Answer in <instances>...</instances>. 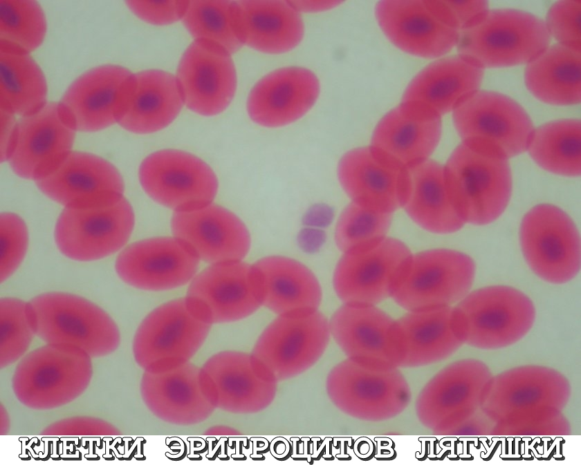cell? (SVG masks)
I'll use <instances>...</instances> for the list:
<instances>
[{"mask_svg":"<svg viewBox=\"0 0 581 465\" xmlns=\"http://www.w3.org/2000/svg\"><path fill=\"white\" fill-rule=\"evenodd\" d=\"M391 219L392 213L378 212L351 202L338 220L335 243L342 252H346L379 241L385 238Z\"/></svg>","mask_w":581,"mask_h":465,"instance_id":"37","label":"cell"},{"mask_svg":"<svg viewBox=\"0 0 581 465\" xmlns=\"http://www.w3.org/2000/svg\"><path fill=\"white\" fill-rule=\"evenodd\" d=\"M330 334L329 322L317 310L281 314L263 332L254 354L277 379L291 378L318 361Z\"/></svg>","mask_w":581,"mask_h":465,"instance_id":"10","label":"cell"},{"mask_svg":"<svg viewBox=\"0 0 581 465\" xmlns=\"http://www.w3.org/2000/svg\"><path fill=\"white\" fill-rule=\"evenodd\" d=\"M544 21L515 9L488 10L459 31V55L484 68L529 63L549 45Z\"/></svg>","mask_w":581,"mask_h":465,"instance_id":"2","label":"cell"},{"mask_svg":"<svg viewBox=\"0 0 581 465\" xmlns=\"http://www.w3.org/2000/svg\"><path fill=\"white\" fill-rule=\"evenodd\" d=\"M580 121L563 119L534 129L527 151L540 167L555 174L579 176L580 162Z\"/></svg>","mask_w":581,"mask_h":465,"instance_id":"34","label":"cell"},{"mask_svg":"<svg viewBox=\"0 0 581 465\" xmlns=\"http://www.w3.org/2000/svg\"><path fill=\"white\" fill-rule=\"evenodd\" d=\"M375 14L386 37L409 54L435 58L456 46L460 30L445 1H382Z\"/></svg>","mask_w":581,"mask_h":465,"instance_id":"7","label":"cell"},{"mask_svg":"<svg viewBox=\"0 0 581 465\" xmlns=\"http://www.w3.org/2000/svg\"><path fill=\"white\" fill-rule=\"evenodd\" d=\"M319 93V80L311 70L299 66L278 68L252 87L247 99L248 113L261 126H285L304 116Z\"/></svg>","mask_w":581,"mask_h":465,"instance_id":"23","label":"cell"},{"mask_svg":"<svg viewBox=\"0 0 581 465\" xmlns=\"http://www.w3.org/2000/svg\"><path fill=\"white\" fill-rule=\"evenodd\" d=\"M198 255L185 241L156 237L135 242L118 254L115 267L119 277L134 287L150 291L182 286L192 279L199 265Z\"/></svg>","mask_w":581,"mask_h":465,"instance_id":"17","label":"cell"},{"mask_svg":"<svg viewBox=\"0 0 581 465\" xmlns=\"http://www.w3.org/2000/svg\"><path fill=\"white\" fill-rule=\"evenodd\" d=\"M75 131L62 118L58 102L17 121L14 150L8 160L18 176L37 181L53 171L72 151Z\"/></svg>","mask_w":581,"mask_h":465,"instance_id":"20","label":"cell"},{"mask_svg":"<svg viewBox=\"0 0 581 465\" xmlns=\"http://www.w3.org/2000/svg\"><path fill=\"white\" fill-rule=\"evenodd\" d=\"M519 236L527 264L542 280L562 284L580 272V234L571 218L558 207L540 204L531 209Z\"/></svg>","mask_w":581,"mask_h":465,"instance_id":"5","label":"cell"},{"mask_svg":"<svg viewBox=\"0 0 581 465\" xmlns=\"http://www.w3.org/2000/svg\"><path fill=\"white\" fill-rule=\"evenodd\" d=\"M412 255L388 237L344 252L333 275L337 295L344 303L375 305L392 296Z\"/></svg>","mask_w":581,"mask_h":465,"instance_id":"8","label":"cell"},{"mask_svg":"<svg viewBox=\"0 0 581 465\" xmlns=\"http://www.w3.org/2000/svg\"><path fill=\"white\" fill-rule=\"evenodd\" d=\"M138 175L147 194L175 211L211 204L218 191L217 178L209 165L183 151L165 149L149 155Z\"/></svg>","mask_w":581,"mask_h":465,"instance_id":"9","label":"cell"},{"mask_svg":"<svg viewBox=\"0 0 581 465\" xmlns=\"http://www.w3.org/2000/svg\"><path fill=\"white\" fill-rule=\"evenodd\" d=\"M46 20L35 1H0V45L29 53L42 43Z\"/></svg>","mask_w":581,"mask_h":465,"instance_id":"35","label":"cell"},{"mask_svg":"<svg viewBox=\"0 0 581 465\" xmlns=\"http://www.w3.org/2000/svg\"><path fill=\"white\" fill-rule=\"evenodd\" d=\"M479 440L483 443V444L484 445V446L486 447V448L487 450V452H486V454H484V455L481 454V457L484 459L485 460H486V459L490 457V455H491V457L492 456V455L491 454L492 451L493 450V449H494L495 445L497 444L498 440L497 439V437H492V444L490 445V448L487 445V443H486L487 438L486 437H481V438H479Z\"/></svg>","mask_w":581,"mask_h":465,"instance_id":"46","label":"cell"},{"mask_svg":"<svg viewBox=\"0 0 581 465\" xmlns=\"http://www.w3.org/2000/svg\"><path fill=\"white\" fill-rule=\"evenodd\" d=\"M135 222L133 210L122 197L113 205L91 209L64 208L55 227L59 251L78 261L101 259L120 249Z\"/></svg>","mask_w":581,"mask_h":465,"instance_id":"12","label":"cell"},{"mask_svg":"<svg viewBox=\"0 0 581 465\" xmlns=\"http://www.w3.org/2000/svg\"><path fill=\"white\" fill-rule=\"evenodd\" d=\"M30 323L44 339L79 345L93 354L112 350L118 333L108 315L87 299L70 293L53 292L27 303Z\"/></svg>","mask_w":581,"mask_h":465,"instance_id":"4","label":"cell"},{"mask_svg":"<svg viewBox=\"0 0 581 465\" xmlns=\"http://www.w3.org/2000/svg\"><path fill=\"white\" fill-rule=\"evenodd\" d=\"M475 272L473 259L461 252H421L410 257L391 296L409 312L450 305L469 293Z\"/></svg>","mask_w":581,"mask_h":465,"instance_id":"6","label":"cell"},{"mask_svg":"<svg viewBox=\"0 0 581 465\" xmlns=\"http://www.w3.org/2000/svg\"><path fill=\"white\" fill-rule=\"evenodd\" d=\"M326 388L340 410L369 421L396 416L410 399L407 383L396 368H383L358 359L349 358L334 367Z\"/></svg>","mask_w":581,"mask_h":465,"instance_id":"3","label":"cell"},{"mask_svg":"<svg viewBox=\"0 0 581 465\" xmlns=\"http://www.w3.org/2000/svg\"><path fill=\"white\" fill-rule=\"evenodd\" d=\"M522 440L525 442V443H524V445H525L524 453L522 454V458L525 459L526 460H528V459L529 460H533L534 457L533 456L531 457V455L529 454V453H528L529 450H531L533 452V453H534L533 455H534L535 458H537L538 459H541V455L538 454L536 449L534 448V445L537 442H538V443L540 442V440H541L540 438V437H536L531 442V444L530 445H528V442L531 440V437H524V438L522 439Z\"/></svg>","mask_w":581,"mask_h":465,"instance_id":"45","label":"cell"},{"mask_svg":"<svg viewBox=\"0 0 581 465\" xmlns=\"http://www.w3.org/2000/svg\"><path fill=\"white\" fill-rule=\"evenodd\" d=\"M338 176L352 202L364 207L392 213L404 205L407 169L383 161L369 146L347 152L339 162Z\"/></svg>","mask_w":581,"mask_h":465,"instance_id":"24","label":"cell"},{"mask_svg":"<svg viewBox=\"0 0 581 465\" xmlns=\"http://www.w3.org/2000/svg\"><path fill=\"white\" fill-rule=\"evenodd\" d=\"M483 76L482 67L459 55L443 57L413 78L401 102L423 105L441 116L478 91Z\"/></svg>","mask_w":581,"mask_h":465,"instance_id":"27","label":"cell"},{"mask_svg":"<svg viewBox=\"0 0 581 465\" xmlns=\"http://www.w3.org/2000/svg\"><path fill=\"white\" fill-rule=\"evenodd\" d=\"M524 443H522V444H521V446H522V454H524Z\"/></svg>","mask_w":581,"mask_h":465,"instance_id":"48","label":"cell"},{"mask_svg":"<svg viewBox=\"0 0 581 465\" xmlns=\"http://www.w3.org/2000/svg\"><path fill=\"white\" fill-rule=\"evenodd\" d=\"M580 47L557 43L528 63L524 81L528 91L545 103L567 106L580 103Z\"/></svg>","mask_w":581,"mask_h":465,"instance_id":"32","label":"cell"},{"mask_svg":"<svg viewBox=\"0 0 581 465\" xmlns=\"http://www.w3.org/2000/svg\"><path fill=\"white\" fill-rule=\"evenodd\" d=\"M183 104L174 75L162 70H142L133 74L131 96L118 123L132 133H154L172 122Z\"/></svg>","mask_w":581,"mask_h":465,"instance_id":"28","label":"cell"},{"mask_svg":"<svg viewBox=\"0 0 581 465\" xmlns=\"http://www.w3.org/2000/svg\"><path fill=\"white\" fill-rule=\"evenodd\" d=\"M1 160L8 161L17 141V121L15 115L1 111Z\"/></svg>","mask_w":581,"mask_h":465,"instance_id":"43","label":"cell"},{"mask_svg":"<svg viewBox=\"0 0 581 465\" xmlns=\"http://www.w3.org/2000/svg\"><path fill=\"white\" fill-rule=\"evenodd\" d=\"M407 189L403 207L419 226L432 233L450 234L463 227L448 196L443 166L427 159L407 169Z\"/></svg>","mask_w":581,"mask_h":465,"instance_id":"31","label":"cell"},{"mask_svg":"<svg viewBox=\"0 0 581 465\" xmlns=\"http://www.w3.org/2000/svg\"><path fill=\"white\" fill-rule=\"evenodd\" d=\"M580 1H560L548 10L545 25L559 44L580 47Z\"/></svg>","mask_w":581,"mask_h":465,"instance_id":"40","label":"cell"},{"mask_svg":"<svg viewBox=\"0 0 581 465\" xmlns=\"http://www.w3.org/2000/svg\"><path fill=\"white\" fill-rule=\"evenodd\" d=\"M46 97L45 76L29 53L0 45L1 111L30 115L47 104Z\"/></svg>","mask_w":581,"mask_h":465,"instance_id":"33","label":"cell"},{"mask_svg":"<svg viewBox=\"0 0 581 465\" xmlns=\"http://www.w3.org/2000/svg\"><path fill=\"white\" fill-rule=\"evenodd\" d=\"M447 192L465 223L484 225L506 209L512 193L508 158L481 140L462 141L443 166Z\"/></svg>","mask_w":581,"mask_h":465,"instance_id":"1","label":"cell"},{"mask_svg":"<svg viewBox=\"0 0 581 465\" xmlns=\"http://www.w3.org/2000/svg\"><path fill=\"white\" fill-rule=\"evenodd\" d=\"M441 134V115L423 105L400 102L379 121L369 147L383 161L407 169L429 159Z\"/></svg>","mask_w":581,"mask_h":465,"instance_id":"19","label":"cell"},{"mask_svg":"<svg viewBox=\"0 0 581 465\" xmlns=\"http://www.w3.org/2000/svg\"><path fill=\"white\" fill-rule=\"evenodd\" d=\"M461 334L474 343H500L515 338L531 321L530 298L510 286L492 285L469 292L454 308Z\"/></svg>","mask_w":581,"mask_h":465,"instance_id":"15","label":"cell"},{"mask_svg":"<svg viewBox=\"0 0 581 465\" xmlns=\"http://www.w3.org/2000/svg\"><path fill=\"white\" fill-rule=\"evenodd\" d=\"M185 298L208 321H231L263 305V288L253 265L228 261L212 264L196 275Z\"/></svg>","mask_w":581,"mask_h":465,"instance_id":"14","label":"cell"},{"mask_svg":"<svg viewBox=\"0 0 581 465\" xmlns=\"http://www.w3.org/2000/svg\"><path fill=\"white\" fill-rule=\"evenodd\" d=\"M299 12H314L329 9L340 3V1H290Z\"/></svg>","mask_w":581,"mask_h":465,"instance_id":"44","label":"cell"},{"mask_svg":"<svg viewBox=\"0 0 581 465\" xmlns=\"http://www.w3.org/2000/svg\"><path fill=\"white\" fill-rule=\"evenodd\" d=\"M175 77L184 104L201 115L221 113L235 94L237 74L231 54L208 40L194 39L187 47Z\"/></svg>","mask_w":581,"mask_h":465,"instance_id":"16","label":"cell"},{"mask_svg":"<svg viewBox=\"0 0 581 465\" xmlns=\"http://www.w3.org/2000/svg\"><path fill=\"white\" fill-rule=\"evenodd\" d=\"M125 3L142 20L154 25H167L183 19L190 1H127Z\"/></svg>","mask_w":581,"mask_h":465,"instance_id":"41","label":"cell"},{"mask_svg":"<svg viewBox=\"0 0 581 465\" xmlns=\"http://www.w3.org/2000/svg\"><path fill=\"white\" fill-rule=\"evenodd\" d=\"M2 352L6 359L21 353L30 339L27 303L15 298L1 300Z\"/></svg>","mask_w":581,"mask_h":465,"instance_id":"38","label":"cell"},{"mask_svg":"<svg viewBox=\"0 0 581 465\" xmlns=\"http://www.w3.org/2000/svg\"><path fill=\"white\" fill-rule=\"evenodd\" d=\"M171 229L174 236L211 264L241 260L250 247L245 224L230 210L213 203L194 210L174 211Z\"/></svg>","mask_w":581,"mask_h":465,"instance_id":"22","label":"cell"},{"mask_svg":"<svg viewBox=\"0 0 581 465\" xmlns=\"http://www.w3.org/2000/svg\"><path fill=\"white\" fill-rule=\"evenodd\" d=\"M232 19L242 44L265 53L288 52L304 34L300 12L290 1H232Z\"/></svg>","mask_w":581,"mask_h":465,"instance_id":"25","label":"cell"},{"mask_svg":"<svg viewBox=\"0 0 581 465\" xmlns=\"http://www.w3.org/2000/svg\"><path fill=\"white\" fill-rule=\"evenodd\" d=\"M396 323L400 366L412 367L449 353L461 335L454 309L450 305L409 311Z\"/></svg>","mask_w":581,"mask_h":465,"instance_id":"29","label":"cell"},{"mask_svg":"<svg viewBox=\"0 0 581 465\" xmlns=\"http://www.w3.org/2000/svg\"><path fill=\"white\" fill-rule=\"evenodd\" d=\"M559 441H563V439L562 437H556L550 448L548 449L547 448V450L541 455V459H547L551 454V452L553 450L557 442Z\"/></svg>","mask_w":581,"mask_h":465,"instance_id":"47","label":"cell"},{"mask_svg":"<svg viewBox=\"0 0 581 465\" xmlns=\"http://www.w3.org/2000/svg\"><path fill=\"white\" fill-rule=\"evenodd\" d=\"M185 298L167 302L142 323L136 338V352L142 360L190 354L204 338L208 325Z\"/></svg>","mask_w":581,"mask_h":465,"instance_id":"26","label":"cell"},{"mask_svg":"<svg viewBox=\"0 0 581 465\" xmlns=\"http://www.w3.org/2000/svg\"><path fill=\"white\" fill-rule=\"evenodd\" d=\"M35 183L44 194L65 208L104 207L124 197L123 178L116 167L82 151H71L55 171Z\"/></svg>","mask_w":581,"mask_h":465,"instance_id":"18","label":"cell"},{"mask_svg":"<svg viewBox=\"0 0 581 465\" xmlns=\"http://www.w3.org/2000/svg\"><path fill=\"white\" fill-rule=\"evenodd\" d=\"M182 21L195 39L216 43L230 54L243 45L232 24V1H190Z\"/></svg>","mask_w":581,"mask_h":465,"instance_id":"36","label":"cell"},{"mask_svg":"<svg viewBox=\"0 0 581 465\" xmlns=\"http://www.w3.org/2000/svg\"><path fill=\"white\" fill-rule=\"evenodd\" d=\"M133 74L113 64L93 68L74 80L58 102L75 131L95 132L118 122L131 96Z\"/></svg>","mask_w":581,"mask_h":465,"instance_id":"11","label":"cell"},{"mask_svg":"<svg viewBox=\"0 0 581 465\" xmlns=\"http://www.w3.org/2000/svg\"><path fill=\"white\" fill-rule=\"evenodd\" d=\"M1 282L9 278L22 262L28 248V233L18 215L1 214Z\"/></svg>","mask_w":581,"mask_h":465,"instance_id":"39","label":"cell"},{"mask_svg":"<svg viewBox=\"0 0 581 465\" xmlns=\"http://www.w3.org/2000/svg\"><path fill=\"white\" fill-rule=\"evenodd\" d=\"M459 30L473 23L488 10L486 1H445Z\"/></svg>","mask_w":581,"mask_h":465,"instance_id":"42","label":"cell"},{"mask_svg":"<svg viewBox=\"0 0 581 465\" xmlns=\"http://www.w3.org/2000/svg\"><path fill=\"white\" fill-rule=\"evenodd\" d=\"M253 265L261 278L263 305L279 315L317 310L322 290L314 274L285 256L263 258Z\"/></svg>","mask_w":581,"mask_h":465,"instance_id":"30","label":"cell"},{"mask_svg":"<svg viewBox=\"0 0 581 465\" xmlns=\"http://www.w3.org/2000/svg\"><path fill=\"white\" fill-rule=\"evenodd\" d=\"M452 111L453 123L462 141L489 142L508 158L526 151L533 125L523 107L508 96L478 90Z\"/></svg>","mask_w":581,"mask_h":465,"instance_id":"13","label":"cell"},{"mask_svg":"<svg viewBox=\"0 0 581 465\" xmlns=\"http://www.w3.org/2000/svg\"><path fill=\"white\" fill-rule=\"evenodd\" d=\"M329 328L349 358L384 368L400 366L396 321L375 305L344 303L331 316Z\"/></svg>","mask_w":581,"mask_h":465,"instance_id":"21","label":"cell"}]
</instances>
